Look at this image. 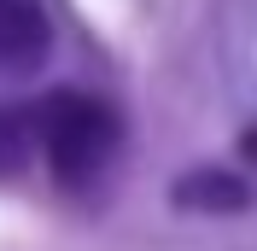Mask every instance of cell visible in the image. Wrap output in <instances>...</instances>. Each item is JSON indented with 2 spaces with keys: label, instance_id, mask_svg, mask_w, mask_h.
Here are the masks:
<instances>
[{
  "label": "cell",
  "instance_id": "3957f363",
  "mask_svg": "<svg viewBox=\"0 0 257 251\" xmlns=\"http://www.w3.org/2000/svg\"><path fill=\"white\" fill-rule=\"evenodd\" d=\"M176 204H187V210H245L251 187L228 170H193L176 181Z\"/></svg>",
  "mask_w": 257,
  "mask_h": 251
},
{
  "label": "cell",
  "instance_id": "7a4b0ae2",
  "mask_svg": "<svg viewBox=\"0 0 257 251\" xmlns=\"http://www.w3.org/2000/svg\"><path fill=\"white\" fill-rule=\"evenodd\" d=\"M53 47V24L35 0H0V76L35 70Z\"/></svg>",
  "mask_w": 257,
  "mask_h": 251
},
{
  "label": "cell",
  "instance_id": "5b68a950",
  "mask_svg": "<svg viewBox=\"0 0 257 251\" xmlns=\"http://www.w3.org/2000/svg\"><path fill=\"white\" fill-rule=\"evenodd\" d=\"M240 152H245V158H251V164H257V129H245V141H240Z\"/></svg>",
  "mask_w": 257,
  "mask_h": 251
},
{
  "label": "cell",
  "instance_id": "6da1fadb",
  "mask_svg": "<svg viewBox=\"0 0 257 251\" xmlns=\"http://www.w3.org/2000/svg\"><path fill=\"white\" fill-rule=\"evenodd\" d=\"M35 117V146L47 152V164L59 170V181H88L111 164L117 152V111L94 94H47L30 111Z\"/></svg>",
  "mask_w": 257,
  "mask_h": 251
},
{
  "label": "cell",
  "instance_id": "277c9868",
  "mask_svg": "<svg viewBox=\"0 0 257 251\" xmlns=\"http://www.w3.org/2000/svg\"><path fill=\"white\" fill-rule=\"evenodd\" d=\"M30 146H35V117L30 111H0V175L24 170Z\"/></svg>",
  "mask_w": 257,
  "mask_h": 251
}]
</instances>
